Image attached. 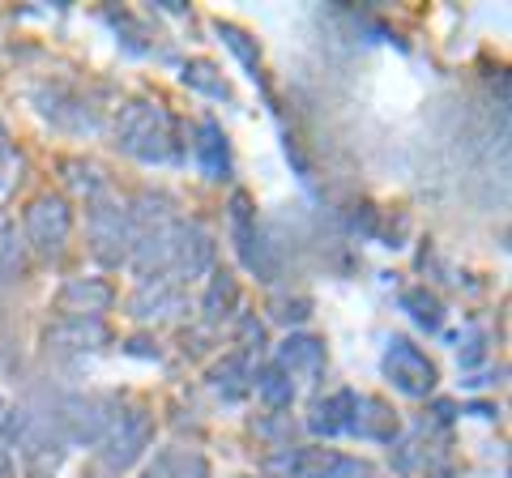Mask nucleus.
Returning a JSON list of instances; mask_svg holds the SVG:
<instances>
[{
	"instance_id": "18",
	"label": "nucleus",
	"mask_w": 512,
	"mask_h": 478,
	"mask_svg": "<svg viewBox=\"0 0 512 478\" xmlns=\"http://www.w3.org/2000/svg\"><path fill=\"white\" fill-rule=\"evenodd\" d=\"M299 478H380V474L363 457H346L333 449H303Z\"/></svg>"
},
{
	"instance_id": "10",
	"label": "nucleus",
	"mask_w": 512,
	"mask_h": 478,
	"mask_svg": "<svg viewBox=\"0 0 512 478\" xmlns=\"http://www.w3.org/2000/svg\"><path fill=\"white\" fill-rule=\"evenodd\" d=\"M274 363L286 372V380L299 389H316L325 380V368H329V355H325V342L312 338V333H286L278 342V355Z\"/></svg>"
},
{
	"instance_id": "5",
	"label": "nucleus",
	"mask_w": 512,
	"mask_h": 478,
	"mask_svg": "<svg viewBox=\"0 0 512 478\" xmlns=\"http://www.w3.org/2000/svg\"><path fill=\"white\" fill-rule=\"evenodd\" d=\"M150 444H154V414H150V406L120 402L116 419H111V427L99 440V453L107 461V470H128V466H137V461L150 453Z\"/></svg>"
},
{
	"instance_id": "32",
	"label": "nucleus",
	"mask_w": 512,
	"mask_h": 478,
	"mask_svg": "<svg viewBox=\"0 0 512 478\" xmlns=\"http://www.w3.org/2000/svg\"><path fill=\"white\" fill-rule=\"evenodd\" d=\"M427 478H457V474L448 470V466H431V470H427Z\"/></svg>"
},
{
	"instance_id": "29",
	"label": "nucleus",
	"mask_w": 512,
	"mask_h": 478,
	"mask_svg": "<svg viewBox=\"0 0 512 478\" xmlns=\"http://www.w3.org/2000/svg\"><path fill=\"white\" fill-rule=\"evenodd\" d=\"M239 333H244V346L239 350H248V355L256 359V350L265 346V325L256 321V316H239Z\"/></svg>"
},
{
	"instance_id": "14",
	"label": "nucleus",
	"mask_w": 512,
	"mask_h": 478,
	"mask_svg": "<svg viewBox=\"0 0 512 478\" xmlns=\"http://www.w3.org/2000/svg\"><path fill=\"white\" fill-rule=\"evenodd\" d=\"M35 103H39L43 116L56 124V129H69V133H94V129H99V116H94V107L82 103L77 94L60 90V86L35 90Z\"/></svg>"
},
{
	"instance_id": "27",
	"label": "nucleus",
	"mask_w": 512,
	"mask_h": 478,
	"mask_svg": "<svg viewBox=\"0 0 512 478\" xmlns=\"http://www.w3.org/2000/svg\"><path fill=\"white\" fill-rule=\"evenodd\" d=\"M26 274V248H22V239L18 231H13V222L0 214V278H22Z\"/></svg>"
},
{
	"instance_id": "6",
	"label": "nucleus",
	"mask_w": 512,
	"mask_h": 478,
	"mask_svg": "<svg viewBox=\"0 0 512 478\" xmlns=\"http://www.w3.org/2000/svg\"><path fill=\"white\" fill-rule=\"evenodd\" d=\"M227 231H231V244H235L239 265H244L252 278L274 282L278 278V257H274V244H269L265 231H261V222H256V210H252V197L248 193H235L231 197Z\"/></svg>"
},
{
	"instance_id": "28",
	"label": "nucleus",
	"mask_w": 512,
	"mask_h": 478,
	"mask_svg": "<svg viewBox=\"0 0 512 478\" xmlns=\"http://www.w3.org/2000/svg\"><path fill=\"white\" fill-rule=\"evenodd\" d=\"M18 180H22V154L0 150V210H5L9 197L18 193Z\"/></svg>"
},
{
	"instance_id": "15",
	"label": "nucleus",
	"mask_w": 512,
	"mask_h": 478,
	"mask_svg": "<svg viewBox=\"0 0 512 478\" xmlns=\"http://www.w3.org/2000/svg\"><path fill=\"white\" fill-rule=\"evenodd\" d=\"M252 376H256V359L248 350H231V355H222L210 368L205 385H210V393L222 397V402H244L252 393Z\"/></svg>"
},
{
	"instance_id": "11",
	"label": "nucleus",
	"mask_w": 512,
	"mask_h": 478,
	"mask_svg": "<svg viewBox=\"0 0 512 478\" xmlns=\"http://www.w3.org/2000/svg\"><path fill=\"white\" fill-rule=\"evenodd\" d=\"M43 346L52 355H99L111 346V329L99 316H60V321L43 333Z\"/></svg>"
},
{
	"instance_id": "16",
	"label": "nucleus",
	"mask_w": 512,
	"mask_h": 478,
	"mask_svg": "<svg viewBox=\"0 0 512 478\" xmlns=\"http://www.w3.org/2000/svg\"><path fill=\"white\" fill-rule=\"evenodd\" d=\"M111 304H116V291L103 278H69L56 295V312L64 316H99L103 321V312Z\"/></svg>"
},
{
	"instance_id": "21",
	"label": "nucleus",
	"mask_w": 512,
	"mask_h": 478,
	"mask_svg": "<svg viewBox=\"0 0 512 478\" xmlns=\"http://www.w3.org/2000/svg\"><path fill=\"white\" fill-rule=\"evenodd\" d=\"M141 478H214L197 449H158Z\"/></svg>"
},
{
	"instance_id": "4",
	"label": "nucleus",
	"mask_w": 512,
	"mask_h": 478,
	"mask_svg": "<svg viewBox=\"0 0 512 478\" xmlns=\"http://www.w3.org/2000/svg\"><path fill=\"white\" fill-rule=\"evenodd\" d=\"M86 235H90V257L103 269L128 265V252H133V222H128V205L116 193L86 201Z\"/></svg>"
},
{
	"instance_id": "25",
	"label": "nucleus",
	"mask_w": 512,
	"mask_h": 478,
	"mask_svg": "<svg viewBox=\"0 0 512 478\" xmlns=\"http://www.w3.org/2000/svg\"><path fill=\"white\" fill-rule=\"evenodd\" d=\"M214 30H218V39L222 43H227L231 47V52L239 56V65H244L248 69V77H252V82H261V52H256V43H252V35H248V30H239L235 22H214Z\"/></svg>"
},
{
	"instance_id": "1",
	"label": "nucleus",
	"mask_w": 512,
	"mask_h": 478,
	"mask_svg": "<svg viewBox=\"0 0 512 478\" xmlns=\"http://www.w3.org/2000/svg\"><path fill=\"white\" fill-rule=\"evenodd\" d=\"M111 137H116V150L124 158L146 163V167H163V163H175V158H180L175 116L158 99H128L116 111Z\"/></svg>"
},
{
	"instance_id": "9",
	"label": "nucleus",
	"mask_w": 512,
	"mask_h": 478,
	"mask_svg": "<svg viewBox=\"0 0 512 478\" xmlns=\"http://www.w3.org/2000/svg\"><path fill=\"white\" fill-rule=\"evenodd\" d=\"M380 372H384V380H389L397 393L414 397V402L431 397V393H436V385H440L436 363H431L427 350H419L410 338H389V346H384V359H380Z\"/></svg>"
},
{
	"instance_id": "8",
	"label": "nucleus",
	"mask_w": 512,
	"mask_h": 478,
	"mask_svg": "<svg viewBox=\"0 0 512 478\" xmlns=\"http://www.w3.org/2000/svg\"><path fill=\"white\" fill-rule=\"evenodd\" d=\"M120 410L116 393H69L56 406V423L64 444H99Z\"/></svg>"
},
{
	"instance_id": "22",
	"label": "nucleus",
	"mask_w": 512,
	"mask_h": 478,
	"mask_svg": "<svg viewBox=\"0 0 512 478\" xmlns=\"http://www.w3.org/2000/svg\"><path fill=\"white\" fill-rule=\"evenodd\" d=\"M252 393L261 397V402H265L269 410H274V414L291 410V402L299 397V393H295V385H291V380H286V372L278 368L274 359H269V363H261V368H256V376H252Z\"/></svg>"
},
{
	"instance_id": "23",
	"label": "nucleus",
	"mask_w": 512,
	"mask_h": 478,
	"mask_svg": "<svg viewBox=\"0 0 512 478\" xmlns=\"http://www.w3.org/2000/svg\"><path fill=\"white\" fill-rule=\"evenodd\" d=\"M397 304H402V312H410L414 325H423L431 333L444 325V304H440L436 291H427V286H406V291L397 295Z\"/></svg>"
},
{
	"instance_id": "26",
	"label": "nucleus",
	"mask_w": 512,
	"mask_h": 478,
	"mask_svg": "<svg viewBox=\"0 0 512 478\" xmlns=\"http://www.w3.org/2000/svg\"><path fill=\"white\" fill-rule=\"evenodd\" d=\"M64 171H69V184H73V193H77V197L99 201V197H107V193H111V184H107L103 167L82 163V158H69V163H64Z\"/></svg>"
},
{
	"instance_id": "33",
	"label": "nucleus",
	"mask_w": 512,
	"mask_h": 478,
	"mask_svg": "<svg viewBox=\"0 0 512 478\" xmlns=\"http://www.w3.org/2000/svg\"><path fill=\"white\" fill-rule=\"evenodd\" d=\"M5 410H9V406H5V397H0V419H5Z\"/></svg>"
},
{
	"instance_id": "7",
	"label": "nucleus",
	"mask_w": 512,
	"mask_h": 478,
	"mask_svg": "<svg viewBox=\"0 0 512 478\" xmlns=\"http://www.w3.org/2000/svg\"><path fill=\"white\" fill-rule=\"evenodd\" d=\"M214 261H218V244L205 222L197 218H180L175 222V235H171V261H167V278L180 282L188 291V282H201L214 274Z\"/></svg>"
},
{
	"instance_id": "19",
	"label": "nucleus",
	"mask_w": 512,
	"mask_h": 478,
	"mask_svg": "<svg viewBox=\"0 0 512 478\" xmlns=\"http://www.w3.org/2000/svg\"><path fill=\"white\" fill-rule=\"evenodd\" d=\"M239 308V282L231 269H214L210 274V286H205L201 295V325L205 329H222L235 316Z\"/></svg>"
},
{
	"instance_id": "31",
	"label": "nucleus",
	"mask_w": 512,
	"mask_h": 478,
	"mask_svg": "<svg viewBox=\"0 0 512 478\" xmlns=\"http://www.w3.org/2000/svg\"><path fill=\"white\" fill-rule=\"evenodd\" d=\"M9 470H13V461H9V449L0 444V478H9Z\"/></svg>"
},
{
	"instance_id": "30",
	"label": "nucleus",
	"mask_w": 512,
	"mask_h": 478,
	"mask_svg": "<svg viewBox=\"0 0 512 478\" xmlns=\"http://www.w3.org/2000/svg\"><path fill=\"white\" fill-rule=\"evenodd\" d=\"M278 312H274V321H282V325H299L303 316L312 312V304L308 299H282V304H274Z\"/></svg>"
},
{
	"instance_id": "2",
	"label": "nucleus",
	"mask_w": 512,
	"mask_h": 478,
	"mask_svg": "<svg viewBox=\"0 0 512 478\" xmlns=\"http://www.w3.org/2000/svg\"><path fill=\"white\" fill-rule=\"evenodd\" d=\"M0 444L13 453L18 449L30 478H52L64 461V436L56 423V410H43L35 402H18L0 419Z\"/></svg>"
},
{
	"instance_id": "12",
	"label": "nucleus",
	"mask_w": 512,
	"mask_h": 478,
	"mask_svg": "<svg viewBox=\"0 0 512 478\" xmlns=\"http://www.w3.org/2000/svg\"><path fill=\"white\" fill-rule=\"evenodd\" d=\"M184 308H188V291L171 278H141L133 299H128V312H133V321H141V325L171 321V316H180Z\"/></svg>"
},
{
	"instance_id": "13",
	"label": "nucleus",
	"mask_w": 512,
	"mask_h": 478,
	"mask_svg": "<svg viewBox=\"0 0 512 478\" xmlns=\"http://www.w3.org/2000/svg\"><path fill=\"white\" fill-rule=\"evenodd\" d=\"M355 402H359L355 389H338V393L316 397V402L308 406V419H303V427H308L316 440L350 436V423H355Z\"/></svg>"
},
{
	"instance_id": "24",
	"label": "nucleus",
	"mask_w": 512,
	"mask_h": 478,
	"mask_svg": "<svg viewBox=\"0 0 512 478\" xmlns=\"http://www.w3.org/2000/svg\"><path fill=\"white\" fill-rule=\"evenodd\" d=\"M184 86L188 90H201L205 99H218V103H231V86H227V77H222V69L214 65V60H188L184 65Z\"/></svg>"
},
{
	"instance_id": "17",
	"label": "nucleus",
	"mask_w": 512,
	"mask_h": 478,
	"mask_svg": "<svg viewBox=\"0 0 512 478\" xmlns=\"http://www.w3.org/2000/svg\"><path fill=\"white\" fill-rule=\"evenodd\" d=\"M397 432H402V419H397V410L384 402V397L359 393V402H355V423H350V436L376 440V444H393Z\"/></svg>"
},
{
	"instance_id": "20",
	"label": "nucleus",
	"mask_w": 512,
	"mask_h": 478,
	"mask_svg": "<svg viewBox=\"0 0 512 478\" xmlns=\"http://www.w3.org/2000/svg\"><path fill=\"white\" fill-rule=\"evenodd\" d=\"M192 158H197L201 171L210 175V180H227V175H231V146H227V133H222V124H214V120H201L197 124Z\"/></svg>"
},
{
	"instance_id": "3",
	"label": "nucleus",
	"mask_w": 512,
	"mask_h": 478,
	"mask_svg": "<svg viewBox=\"0 0 512 478\" xmlns=\"http://www.w3.org/2000/svg\"><path fill=\"white\" fill-rule=\"evenodd\" d=\"M73 239V205L60 193H39L22 210V248L43 261H60Z\"/></svg>"
}]
</instances>
